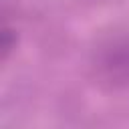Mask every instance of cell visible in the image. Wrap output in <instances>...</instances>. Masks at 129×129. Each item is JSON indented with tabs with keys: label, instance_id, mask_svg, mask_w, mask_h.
Instances as JSON below:
<instances>
[{
	"label": "cell",
	"instance_id": "1",
	"mask_svg": "<svg viewBox=\"0 0 129 129\" xmlns=\"http://www.w3.org/2000/svg\"><path fill=\"white\" fill-rule=\"evenodd\" d=\"M95 69L103 83L129 87V34L109 38L95 52Z\"/></svg>",
	"mask_w": 129,
	"mask_h": 129
},
{
	"label": "cell",
	"instance_id": "2",
	"mask_svg": "<svg viewBox=\"0 0 129 129\" xmlns=\"http://www.w3.org/2000/svg\"><path fill=\"white\" fill-rule=\"evenodd\" d=\"M14 44H16L14 32H12L10 28H4V32H2V58L8 56V52L14 48Z\"/></svg>",
	"mask_w": 129,
	"mask_h": 129
}]
</instances>
